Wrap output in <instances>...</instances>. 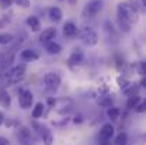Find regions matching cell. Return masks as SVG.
Instances as JSON below:
<instances>
[{
	"label": "cell",
	"mask_w": 146,
	"mask_h": 145,
	"mask_svg": "<svg viewBox=\"0 0 146 145\" xmlns=\"http://www.w3.org/2000/svg\"><path fill=\"white\" fill-rule=\"evenodd\" d=\"M116 11H118V17H119L121 20L129 23L131 26L139 20V11H138L136 7L132 6L131 3H126V1L119 3L118 7H116Z\"/></svg>",
	"instance_id": "cell-1"
},
{
	"label": "cell",
	"mask_w": 146,
	"mask_h": 145,
	"mask_svg": "<svg viewBox=\"0 0 146 145\" xmlns=\"http://www.w3.org/2000/svg\"><path fill=\"white\" fill-rule=\"evenodd\" d=\"M43 83H44V87H46L47 91L54 93L61 84V77H60L58 73H54V71L46 73L44 77H43Z\"/></svg>",
	"instance_id": "cell-2"
},
{
	"label": "cell",
	"mask_w": 146,
	"mask_h": 145,
	"mask_svg": "<svg viewBox=\"0 0 146 145\" xmlns=\"http://www.w3.org/2000/svg\"><path fill=\"white\" fill-rule=\"evenodd\" d=\"M104 7V1L102 0H91L85 4L84 10H82V16L84 17H95L98 13L102 10Z\"/></svg>",
	"instance_id": "cell-3"
},
{
	"label": "cell",
	"mask_w": 146,
	"mask_h": 145,
	"mask_svg": "<svg viewBox=\"0 0 146 145\" xmlns=\"http://www.w3.org/2000/svg\"><path fill=\"white\" fill-rule=\"evenodd\" d=\"M17 138L21 145H34V137H33V132L29 127H24V125L19 127Z\"/></svg>",
	"instance_id": "cell-4"
},
{
	"label": "cell",
	"mask_w": 146,
	"mask_h": 145,
	"mask_svg": "<svg viewBox=\"0 0 146 145\" xmlns=\"http://www.w3.org/2000/svg\"><path fill=\"white\" fill-rule=\"evenodd\" d=\"M80 40L85 44V46H88V47H92V46H95L98 44V34L92 30V29H84L81 33H80Z\"/></svg>",
	"instance_id": "cell-5"
},
{
	"label": "cell",
	"mask_w": 146,
	"mask_h": 145,
	"mask_svg": "<svg viewBox=\"0 0 146 145\" xmlns=\"http://www.w3.org/2000/svg\"><path fill=\"white\" fill-rule=\"evenodd\" d=\"M33 102H34V96L30 90H20V93H19V105L23 110L31 108Z\"/></svg>",
	"instance_id": "cell-6"
},
{
	"label": "cell",
	"mask_w": 146,
	"mask_h": 145,
	"mask_svg": "<svg viewBox=\"0 0 146 145\" xmlns=\"http://www.w3.org/2000/svg\"><path fill=\"white\" fill-rule=\"evenodd\" d=\"M82 61H84V51L81 48H74V51L68 57V64L74 67V65H80Z\"/></svg>",
	"instance_id": "cell-7"
},
{
	"label": "cell",
	"mask_w": 146,
	"mask_h": 145,
	"mask_svg": "<svg viewBox=\"0 0 146 145\" xmlns=\"http://www.w3.org/2000/svg\"><path fill=\"white\" fill-rule=\"evenodd\" d=\"M115 134V128L111 122H106L99 130V140H111Z\"/></svg>",
	"instance_id": "cell-8"
},
{
	"label": "cell",
	"mask_w": 146,
	"mask_h": 145,
	"mask_svg": "<svg viewBox=\"0 0 146 145\" xmlns=\"http://www.w3.org/2000/svg\"><path fill=\"white\" fill-rule=\"evenodd\" d=\"M55 36H57L55 27H48V29H44V30L40 33L38 40H40V43H48V41H52V40L55 39Z\"/></svg>",
	"instance_id": "cell-9"
},
{
	"label": "cell",
	"mask_w": 146,
	"mask_h": 145,
	"mask_svg": "<svg viewBox=\"0 0 146 145\" xmlns=\"http://www.w3.org/2000/svg\"><path fill=\"white\" fill-rule=\"evenodd\" d=\"M62 34L68 39H72L78 34V29H77V24L74 21H67L64 26H62Z\"/></svg>",
	"instance_id": "cell-10"
},
{
	"label": "cell",
	"mask_w": 146,
	"mask_h": 145,
	"mask_svg": "<svg viewBox=\"0 0 146 145\" xmlns=\"http://www.w3.org/2000/svg\"><path fill=\"white\" fill-rule=\"evenodd\" d=\"M20 57L24 61H37L40 58V54L36 50H33V48H26V50H23L20 53Z\"/></svg>",
	"instance_id": "cell-11"
},
{
	"label": "cell",
	"mask_w": 146,
	"mask_h": 145,
	"mask_svg": "<svg viewBox=\"0 0 146 145\" xmlns=\"http://www.w3.org/2000/svg\"><path fill=\"white\" fill-rule=\"evenodd\" d=\"M26 24L31 29V31H40L41 29V21L37 16H29L26 19Z\"/></svg>",
	"instance_id": "cell-12"
},
{
	"label": "cell",
	"mask_w": 146,
	"mask_h": 145,
	"mask_svg": "<svg viewBox=\"0 0 146 145\" xmlns=\"http://www.w3.org/2000/svg\"><path fill=\"white\" fill-rule=\"evenodd\" d=\"M44 44H46V53L50 54V55H57V54H60V53L62 51L61 44L55 43L54 40H52V41H48V43H44Z\"/></svg>",
	"instance_id": "cell-13"
},
{
	"label": "cell",
	"mask_w": 146,
	"mask_h": 145,
	"mask_svg": "<svg viewBox=\"0 0 146 145\" xmlns=\"http://www.w3.org/2000/svg\"><path fill=\"white\" fill-rule=\"evenodd\" d=\"M48 19L54 23H60L62 19V11L60 7H50L48 9Z\"/></svg>",
	"instance_id": "cell-14"
},
{
	"label": "cell",
	"mask_w": 146,
	"mask_h": 145,
	"mask_svg": "<svg viewBox=\"0 0 146 145\" xmlns=\"http://www.w3.org/2000/svg\"><path fill=\"white\" fill-rule=\"evenodd\" d=\"M0 105L4 108H10V105H11V97L4 88L0 90Z\"/></svg>",
	"instance_id": "cell-15"
},
{
	"label": "cell",
	"mask_w": 146,
	"mask_h": 145,
	"mask_svg": "<svg viewBox=\"0 0 146 145\" xmlns=\"http://www.w3.org/2000/svg\"><path fill=\"white\" fill-rule=\"evenodd\" d=\"M43 114H44V104H43V102H37V104L33 107L31 117H33L34 120H38V118L43 117Z\"/></svg>",
	"instance_id": "cell-16"
},
{
	"label": "cell",
	"mask_w": 146,
	"mask_h": 145,
	"mask_svg": "<svg viewBox=\"0 0 146 145\" xmlns=\"http://www.w3.org/2000/svg\"><path fill=\"white\" fill-rule=\"evenodd\" d=\"M142 101V97L141 96H131L129 98H128V101H126V108L128 110H135L136 108V105L139 104Z\"/></svg>",
	"instance_id": "cell-17"
},
{
	"label": "cell",
	"mask_w": 146,
	"mask_h": 145,
	"mask_svg": "<svg viewBox=\"0 0 146 145\" xmlns=\"http://www.w3.org/2000/svg\"><path fill=\"white\" fill-rule=\"evenodd\" d=\"M98 104H99V107H102V108H109V107H112L113 105V98L111 96H102L99 100H98Z\"/></svg>",
	"instance_id": "cell-18"
},
{
	"label": "cell",
	"mask_w": 146,
	"mask_h": 145,
	"mask_svg": "<svg viewBox=\"0 0 146 145\" xmlns=\"http://www.w3.org/2000/svg\"><path fill=\"white\" fill-rule=\"evenodd\" d=\"M106 115H108V118H111L112 121H116L119 117H121V110L118 108V107H109L108 108V111H106Z\"/></svg>",
	"instance_id": "cell-19"
},
{
	"label": "cell",
	"mask_w": 146,
	"mask_h": 145,
	"mask_svg": "<svg viewBox=\"0 0 146 145\" xmlns=\"http://www.w3.org/2000/svg\"><path fill=\"white\" fill-rule=\"evenodd\" d=\"M139 88H141V87H139L138 84H132V83H131V84H129L126 88H123L122 91H123V94H125V96L131 97V96H136V94H138V91H139Z\"/></svg>",
	"instance_id": "cell-20"
},
{
	"label": "cell",
	"mask_w": 146,
	"mask_h": 145,
	"mask_svg": "<svg viewBox=\"0 0 146 145\" xmlns=\"http://www.w3.org/2000/svg\"><path fill=\"white\" fill-rule=\"evenodd\" d=\"M13 41H14V36L11 33H0V44L1 46H7Z\"/></svg>",
	"instance_id": "cell-21"
},
{
	"label": "cell",
	"mask_w": 146,
	"mask_h": 145,
	"mask_svg": "<svg viewBox=\"0 0 146 145\" xmlns=\"http://www.w3.org/2000/svg\"><path fill=\"white\" fill-rule=\"evenodd\" d=\"M116 24H118V27H119V30L122 31V33H131V30H132V26L129 24V23H126V21H123V20H121L119 17L116 19Z\"/></svg>",
	"instance_id": "cell-22"
},
{
	"label": "cell",
	"mask_w": 146,
	"mask_h": 145,
	"mask_svg": "<svg viewBox=\"0 0 146 145\" xmlns=\"http://www.w3.org/2000/svg\"><path fill=\"white\" fill-rule=\"evenodd\" d=\"M126 144H128V134L126 132H119L112 145H126Z\"/></svg>",
	"instance_id": "cell-23"
},
{
	"label": "cell",
	"mask_w": 146,
	"mask_h": 145,
	"mask_svg": "<svg viewBox=\"0 0 146 145\" xmlns=\"http://www.w3.org/2000/svg\"><path fill=\"white\" fill-rule=\"evenodd\" d=\"M40 138H41V141H43L44 145H52V142H54V135H52V132L50 130H47Z\"/></svg>",
	"instance_id": "cell-24"
},
{
	"label": "cell",
	"mask_w": 146,
	"mask_h": 145,
	"mask_svg": "<svg viewBox=\"0 0 146 145\" xmlns=\"http://www.w3.org/2000/svg\"><path fill=\"white\" fill-rule=\"evenodd\" d=\"M13 3L17 4L19 7H21V9H27V7H30V0H13Z\"/></svg>",
	"instance_id": "cell-25"
},
{
	"label": "cell",
	"mask_w": 146,
	"mask_h": 145,
	"mask_svg": "<svg viewBox=\"0 0 146 145\" xmlns=\"http://www.w3.org/2000/svg\"><path fill=\"white\" fill-rule=\"evenodd\" d=\"M129 84H131V83H129L125 77H118V86H119V88L123 90V88H126Z\"/></svg>",
	"instance_id": "cell-26"
},
{
	"label": "cell",
	"mask_w": 146,
	"mask_h": 145,
	"mask_svg": "<svg viewBox=\"0 0 146 145\" xmlns=\"http://www.w3.org/2000/svg\"><path fill=\"white\" fill-rule=\"evenodd\" d=\"M7 128H13V127H17L19 125V122L16 121V120H13V118H9V120H6L4 118V122H3Z\"/></svg>",
	"instance_id": "cell-27"
},
{
	"label": "cell",
	"mask_w": 146,
	"mask_h": 145,
	"mask_svg": "<svg viewBox=\"0 0 146 145\" xmlns=\"http://www.w3.org/2000/svg\"><path fill=\"white\" fill-rule=\"evenodd\" d=\"M138 73H139L142 77H145V74H146V63L141 61V63L138 64Z\"/></svg>",
	"instance_id": "cell-28"
},
{
	"label": "cell",
	"mask_w": 146,
	"mask_h": 145,
	"mask_svg": "<svg viewBox=\"0 0 146 145\" xmlns=\"http://www.w3.org/2000/svg\"><path fill=\"white\" fill-rule=\"evenodd\" d=\"M145 110H146V102L145 101H141V102L136 105V108H135V111H136V112H139V114L145 112Z\"/></svg>",
	"instance_id": "cell-29"
},
{
	"label": "cell",
	"mask_w": 146,
	"mask_h": 145,
	"mask_svg": "<svg viewBox=\"0 0 146 145\" xmlns=\"http://www.w3.org/2000/svg\"><path fill=\"white\" fill-rule=\"evenodd\" d=\"M9 23H10V17L9 16H1V19H0V29L6 27Z\"/></svg>",
	"instance_id": "cell-30"
},
{
	"label": "cell",
	"mask_w": 146,
	"mask_h": 145,
	"mask_svg": "<svg viewBox=\"0 0 146 145\" xmlns=\"http://www.w3.org/2000/svg\"><path fill=\"white\" fill-rule=\"evenodd\" d=\"M11 3H13V0H0V4L3 9H9L11 6Z\"/></svg>",
	"instance_id": "cell-31"
},
{
	"label": "cell",
	"mask_w": 146,
	"mask_h": 145,
	"mask_svg": "<svg viewBox=\"0 0 146 145\" xmlns=\"http://www.w3.org/2000/svg\"><path fill=\"white\" fill-rule=\"evenodd\" d=\"M82 121H84V117H82L81 114H78V115H75V117L72 118V122H74V124H81Z\"/></svg>",
	"instance_id": "cell-32"
},
{
	"label": "cell",
	"mask_w": 146,
	"mask_h": 145,
	"mask_svg": "<svg viewBox=\"0 0 146 145\" xmlns=\"http://www.w3.org/2000/svg\"><path fill=\"white\" fill-rule=\"evenodd\" d=\"M47 105H50V107H54L55 105V98L54 97H48L47 98Z\"/></svg>",
	"instance_id": "cell-33"
},
{
	"label": "cell",
	"mask_w": 146,
	"mask_h": 145,
	"mask_svg": "<svg viewBox=\"0 0 146 145\" xmlns=\"http://www.w3.org/2000/svg\"><path fill=\"white\" fill-rule=\"evenodd\" d=\"M98 145H112V142H111V140H99Z\"/></svg>",
	"instance_id": "cell-34"
},
{
	"label": "cell",
	"mask_w": 146,
	"mask_h": 145,
	"mask_svg": "<svg viewBox=\"0 0 146 145\" xmlns=\"http://www.w3.org/2000/svg\"><path fill=\"white\" fill-rule=\"evenodd\" d=\"M0 145H9V140L4 137H0Z\"/></svg>",
	"instance_id": "cell-35"
},
{
	"label": "cell",
	"mask_w": 146,
	"mask_h": 145,
	"mask_svg": "<svg viewBox=\"0 0 146 145\" xmlns=\"http://www.w3.org/2000/svg\"><path fill=\"white\" fill-rule=\"evenodd\" d=\"M4 118H6V117H4V114L0 111V125H3V122H4Z\"/></svg>",
	"instance_id": "cell-36"
},
{
	"label": "cell",
	"mask_w": 146,
	"mask_h": 145,
	"mask_svg": "<svg viewBox=\"0 0 146 145\" xmlns=\"http://www.w3.org/2000/svg\"><path fill=\"white\" fill-rule=\"evenodd\" d=\"M77 1H78V0H68V4H70V6H75Z\"/></svg>",
	"instance_id": "cell-37"
},
{
	"label": "cell",
	"mask_w": 146,
	"mask_h": 145,
	"mask_svg": "<svg viewBox=\"0 0 146 145\" xmlns=\"http://www.w3.org/2000/svg\"><path fill=\"white\" fill-rule=\"evenodd\" d=\"M58 1H64V0H58Z\"/></svg>",
	"instance_id": "cell-38"
}]
</instances>
